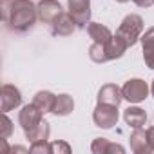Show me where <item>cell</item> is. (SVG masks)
Here are the masks:
<instances>
[{"mask_svg":"<svg viewBox=\"0 0 154 154\" xmlns=\"http://www.w3.org/2000/svg\"><path fill=\"white\" fill-rule=\"evenodd\" d=\"M2 18L4 24L17 33H26L29 31L36 18H38V9L33 0H2Z\"/></svg>","mask_w":154,"mask_h":154,"instance_id":"6da1fadb","label":"cell"},{"mask_svg":"<svg viewBox=\"0 0 154 154\" xmlns=\"http://www.w3.org/2000/svg\"><path fill=\"white\" fill-rule=\"evenodd\" d=\"M141 33H143V18L136 13L127 15L122 20L120 27L116 29V36L122 38L127 44V47H132L141 38Z\"/></svg>","mask_w":154,"mask_h":154,"instance_id":"7a4b0ae2","label":"cell"},{"mask_svg":"<svg viewBox=\"0 0 154 154\" xmlns=\"http://www.w3.org/2000/svg\"><path fill=\"white\" fill-rule=\"evenodd\" d=\"M118 107L116 105H109V103H98L94 107L93 112V122L96 127L100 129H112L118 123Z\"/></svg>","mask_w":154,"mask_h":154,"instance_id":"3957f363","label":"cell"},{"mask_svg":"<svg viewBox=\"0 0 154 154\" xmlns=\"http://www.w3.org/2000/svg\"><path fill=\"white\" fill-rule=\"evenodd\" d=\"M122 93H123V100H127L129 103H140L149 96V85L141 78H131L123 84Z\"/></svg>","mask_w":154,"mask_h":154,"instance_id":"277c9868","label":"cell"},{"mask_svg":"<svg viewBox=\"0 0 154 154\" xmlns=\"http://www.w3.org/2000/svg\"><path fill=\"white\" fill-rule=\"evenodd\" d=\"M67 11L78 27H87L91 20V0H67Z\"/></svg>","mask_w":154,"mask_h":154,"instance_id":"5b68a950","label":"cell"},{"mask_svg":"<svg viewBox=\"0 0 154 154\" xmlns=\"http://www.w3.org/2000/svg\"><path fill=\"white\" fill-rule=\"evenodd\" d=\"M36 9H38V20L47 26H53L63 13L58 0H40L36 4Z\"/></svg>","mask_w":154,"mask_h":154,"instance_id":"8992f818","label":"cell"},{"mask_svg":"<svg viewBox=\"0 0 154 154\" xmlns=\"http://www.w3.org/2000/svg\"><path fill=\"white\" fill-rule=\"evenodd\" d=\"M22 105V93L18 87L11 85V84H4L0 89V111L2 112H9L17 107Z\"/></svg>","mask_w":154,"mask_h":154,"instance_id":"52a82bcc","label":"cell"},{"mask_svg":"<svg viewBox=\"0 0 154 154\" xmlns=\"http://www.w3.org/2000/svg\"><path fill=\"white\" fill-rule=\"evenodd\" d=\"M44 112L31 102V103H27V105H24L22 107V111L18 112V123H20V127L24 129V132L26 131H29V129H33L35 125H38L44 118Z\"/></svg>","mask_w":154,"mask_h":154,"instance_id":"ba28073f","label":"cell"},{"mask_svg":"<svg viewBox=\"0 0 154 154\" xmlns=\"http://www.w3.org/2000/svg\"><path fill=\"white\" fill-rule=\"evenodd\" d=\"M122 100H123V93L122 87H118L116 84H105L98 91V103H109L120 107Z\"/></svg>","mask_w":154,"mask_h":154,"instance_id":"9c48e42d","label":"cell"},{"mask_svg":"<svg viewBox=\"0 0 154 154\" xmlns=\"http://www.w3.org/2000/svg\"><path fill=\"white\" fill-rule=\"evenodd\" d=\"M76 27H78V26H76V22L72 20L71 13L69 11H63L62 17L51 26V33L54 36H71L76 31Z\"/></svg>","mask_w":154,"mask_h":154,"instance_id":"30bf717a","label":"cell"},{"mask_svg":"<svg viewBox=\"0 0 154 154\" xmlns=\"http://www.w3.org/2000/svg\"><path fill=\"white\" fill-rule=\"evenodd\" d=\"M85 29H87V35L91 36V40L96 42V44H109L114 36L111 33V29L107 26L100 24V22H89Z\"/></svg>","mask_w":154,"mask_h":154,"instance_id":"8fae6325","label":"cell"},{"mask_svg":"<svg viewBox=\"0 0 154 154\" xmlns=\"http://www.w3.org/2000/svg\"><path fill=\"white\" fill-rule=\"evenodd\" d=\"M123 120L129 127L132 129H141L145 123H147V112L141 109V107H136V105H131L123 111Z\"/></svg>","mask_w":154,"mask_h":154,"instance_id":"7c38bea8","label":"cell"},{"mask_svg":"<svg viewBox=\"0 0 154 154\" xmlns=\"http://www.w3.org/2000/svg\"><path fill=\"white\" fill-rule=\"evenodd\" d=\"M129 141H131L132 152H136V154H149V152H152V149L149 145L147 131H143V127L141 129H134V132L131 134Z\"/></svg>","mask_w":154,"mask_h":154,"instance_id":"4fadbf2b","label":"cell"},{"mask_svg":"<svg viewBox=\"0 0 154 154\" xmlns=\"http://www.w3.org/2000/svg\"><path fill=\"white\" fill-rule=\"evenodd\" d=\"M143 47V60L149 69H154V27H149L140 38Z\"/></svg>","mask_w":154,"mask_h":154,"instance_id":"5bb4252c","label":"cell"},{"mask_svg":"<svg viewBox=\"0 0 154 154\" xmlns=\"http://www.w3.org/2000/svg\"><path fill=\"white\" fill-rule=\"evenodd\" d=\"M91 150H93L94 154H112V152L123 154V152H125V147H122L120 143H112V141H109L107 138H96V140L91 143Z\"/></svg>","mask_w":154,"mask_h":154,"instance_id":"9a60e30c","label":"cell"},{"mask_svg":"<svg viewBox=\"0 0 154 154\" xmlns=\"http://www.w3.org/2000/svg\"><path fill=\"white\" fill-rule=\"evenodd\" d=\"M54 102H56V94H53L51 91H38V93L35 94V98H33V103H35L44 114H47V112L53 111Z\"/></svg>","mask_w":154,"mask_h":154,"instance_id":"2e32d148","label":"cell"},{"mask_svg":"<svg viewBox=\"0 0 154 154\" xmlns=\"http://www.w3.org/2000/svg\"><path fill=\"white\" fill-rule=\"evenodd\" d=\"M74 109V100L72 96L69 94H58L56 96V102H54V107H53V114L54 116H69Z\"/></svg>","mask_w":154,"mask_h":154,"instance_id":"e0dca14e","label":"cell"},{"mask_svg":"<svg viewBox=\"0 0 154 154\" xmlns=\"http://www.w3.org/2000/svg\"><path fill=\"white\" fill-rule=\"evenodd\" d=\"M49 134H51V127H49V123L45 122V120H42L38 125H35L33 129H29V131H26V138L31 141V143H35V141H47L49 140Z\"/></svg>","mask_w":154,"mask_h":154,"instance_id":"ac0fdd59","label":"cell"},{"mask_svg":"<svg viewBox=\"0 0 154 154\" xmlns=\"http://www.w3.org/2000/svg\"><path fill=\"white\" fill-rule=\"evenodd\" d=\"M89 58L96 63H105V62H111L109 60V54H107V47L105 44H96L93 42V45L89 47Z\"/></svg>","mask_w":154,"mask_h":154,"instance_id":"d6986e66","label":"cell"},{"mask_svg":"<svg viewBox=\"0 0 154 154\" xmlns=\"http://www.w3.org/2000/svg\"><path fill=\"white\" fill-rule=\"evenodd\" d=\"M0 138L2 140H8L11 134H13V122L6 116V112H2V118H0Z\"/></svg>","mask_w":154,"mask_h":154,"instance_id":"ffe728a7","label":"cell"},{"mask_svg":"<svg viewBox=\"0 0 154 154\" xmlns=\"http://www.w3.org/2000/svg\"><path fill=\"white\" fill-rule=\"evenodd\" d=\"M31 152H44V154H51V143L49 141H35L29 147Z\"/></svg>","mask_w":154,"mask_h":154,"instance_id":"44dd1931","label":"cell"},{"mask_svg":"<svg viewBox=\"0 0 154 154\" xmlns=\"http://www.w3.org/2000/svg\"><path fill=\"white\" fill-rule=\"evenodd\" d=\"M54 152H62V154H69L71 152V147H69V143H65V141H51V154H54Z\"/></svg>","mask_w":154,"mask_h":154,"instance_id":"7402d4cb","label":"cell"},{"mask_svg":"<svg viewBox=\"0 0 154 154\" xmlns=\"http://www.w3.org/2000/svg\"><path fill=\"white\" fill-rule=\"evenodd\" d=\"M147 138H149V145H150V149L154 152V125L150 129H147Z\"/></svg>","mask_w":154,"mask_h":154,"instance_id":"603a6c76","label":"cell"},{"mask_svg":"<svg viewBox=\"0 0 154 154\" xmlns=\"http://www.w3.org/2000/svg\"><path fill=\"white\" fill-rule=\"evenodd\" d=\"M132 2L136 6H140V8H150L154 4V0H132Z\"/></svg>","mask_w":154,"mask_h":154,"instance_id":"cb8c5ba5","label":"cell"},{"mask_svg":"<svg viewBox=\"0 0 154 154\" xmlns=\"http://www.w3.org/2000/svg\"><path fill=\"white\" fill-rule=\"evenodd\" d=\"M114 2H118V4H125V2H129V0H114Z\"/></svg>","mask_w":154,"mask_h":154,"instance_id":"d4e9b609","label":"cell"},{"mask_svg":"<svg viewBox=\"0 0 154 154\" xmlns=\"http://www.w3.org/2000/svg\"><path fill=\"white\" fill-rule=\"evenodd\" d=\"M150 93H152V96H154V80H152V85H150Z\"/></svg>","mask_w":154,"mask_h":154,"instance_id":"484cf974","label":"cell"}]
</instances>
